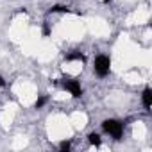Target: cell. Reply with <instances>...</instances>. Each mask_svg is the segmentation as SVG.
Returning <instances> with one entry per match:
<instances>
[{"mask_svg":"<svg viewBox=\"0 0 152 152\" xmlns=\"http://www.w3.org/2000/svg\"><path fill=\"white\" fill-rule=\"evenodd\" d=\"M102 129L109 136H113L115 140H122V136H124V122H120V120H115V118L104 120L102 122Z\"/></svg>","mask_w":152,"mask_h":152,"instance_id":"cell-1","label":"cell"},{"mask_svg":"<svg viewBox=\"0 0 152 152\" xmlns=\"http://www.w3.org/2000/svg\"><path fill=\"white\" fill-rule=\"evenodd\" d=\"M93 70H95V73L99 75V77H107L109 72H111V59L107 56H97Z\"/></svg>","mask_w":152,"mask_h":152,"instance_id":"cell-2","label":"cell"},{"mask_svg":"<svg viewBox=\"0 0 152 152\" xmlns=\"http://www.w3.org/2000/svg\"><path fill=\"white\" fill-rule=\"evenodd\" d=\"M59 81H61L63 88H64L66 91H70V95H72V97H75V99L83 97V88H81V83H79L77 79H68V77H63V79H59Z\"/></svg>","mask_w":152,"mask_h":152,"instance_id":"cell-3","label":"cell"},{"mask_svg":"<svg viewBox=\"0 0 152 152\" xmlns=\"http://www.w3.org/2000/svg\"><path fill=\"white\" fill-rule=\"evenodd\" d=\"M141 104H143V107H145V111H150V107H152V90L147 86L145 90H143V93H141Z\"/></svg>","mask_w":152,"mask_h":152,"instance_id":"cell-4","label":"cell"},{"mask_svg":"<svg viewBox=\"0 0 152 152\" xmlns=\"http://www.w3.org/2000/svg\"><path fill=\"white\" fill-rule=\"evenodd\" d=\"M84 59H86L84 54L79 52V50H73L70 54H64V61H84Z\"/></svg>","mask_w":152,"mask_h":152,"instance_id":"cell-5","label":"cell"},{"mask_svg":"<svg viewBox=\"0 0 152 152\" xmlns=\"http://www.w3.org/2000/svg\"><path fill=\"white\" fill-rule=\"evenodd\" d=\"M88 141H90L91 145H95V147H100V145H102L100 134H97V132H90V134H88Z\"/></svg>","mask_w":152,"mask_h":152,"instance_id":"cell-6","label":"cell"},{"mask_svg":"<svg viewBox=\"0 0 152 152\" xmlns=\"http://www.w3.org/2000/svg\"><path fill=\"white\" fill-rule=\"evenodd\" d=\"M48 13H72V9L66 6H52L48 9Z\"/></svg>","mask_w":152,"mask_h":152,"instance_id":"cell-7","label":"cell"},{"mask_svg":"<svg viewBox=\"0 0 152 152\" xmlns=\"http://www.w3.org/2000/svg\"><path fill=\"white\" fill-rule=\"evenodd\" d=\"M47 102H48V97H47V95H41V97H39V99L34 102V107H36V109H41V107H43Z\"/></svg>","mask_w":152,"mask_h":152,"instance_id":"cell-8","label":"cell"},{"mask_svg":"<svg viewBox=\"0 0 152 152\" xmlns=\"http://www.w3.org/2000/svg\"><path fill=\"white\" fill-rule=\"evenodd\" d=\"M70 148H72V141L64 140V141H61V143H59V150H61V152H68Z\"/></svg>","mask_w":152,"mask_h":152,"instance_id":"cell-9","label":"cell"},{"mask_svg":"<svg viewBox=\"0 0 152 152\" xmlns=\"http://www.w3.org/2000/svg\"><path fill=\"white\" fill-rule=\"evenodd\" d=\"M50 34V27H48V23L45 22V25H43V36H48Z\"/></svg>","mask_w":152,"mask_h":152,"instance_id":"cell-10","label":"cell"},{"mask_svg":"<svg viewBox=\"0 0 152 152\" xmlns=\"http://www.w3.org/2000/svg\"><path fill=\"white\" fill-rule=\"evenodd\" d=\"M0 86H6V81H4V77H0Z\"/></svg>","mask_w":152,"mask_h":152,"instance_id":"cell-11","label":"cell"},{"mask_svg":"<svg viewBox=\"0 0 152 152\" xmlns=\"http://www.w3.org/2000/svg\"><path fill=\"white\" fill-rule=\"evenodd\" d=\"M102 2H104V4H109V2H111V0H102Z\"/></svg>","mask_w":152,"mask_h":152,"instance_id":"cell-12","label":"cell"}]
</instances>
